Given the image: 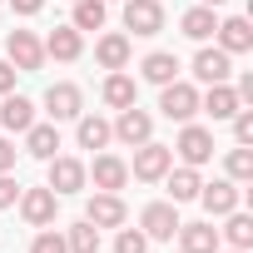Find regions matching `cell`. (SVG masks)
Listing matches in <instances>:
<instances>
[{
    "mask_svg": "<svg viewBox=\"0 0 253 253\" xmlns=\"http://www.w3.org/2000/svg\"><path fill=\"white\" fill-rule=\"evenodd\" d=\"M159 109H164V119L189 124V119L199 114V89L184 84V80H169V84H159Z\"/></svg>",
    "mask_w": 253,
    "mask_h": 253,
    "instance_id": "1",
    "label": "cell"
},
{
    "mask_svg": "<svg viewBox=\"0 0 253 253\" xmlns=\"http://www.w3.org/2000/svg\"><path fill=\"white\" fill-rule=\"evenodd\" d=\"M109 129H114V139H119V144L139 149L144 139H154V114H149V109H139V104H129V109H119V119L109 124Z\"/></svg>",
    "mask_w": 253,
    "mask_h": 253,
    "instance_id": "2",
    "label": "cell"
},
{
    "mask_svg": "<svg viewBox=\"0 0 253 253\" xmlns=\"http://www.w3.org/2000/svg\"><path fill=\"white\" fill-rule=\"evenodd\" d=\"M5 55H10V65H15L20 75H35V70L45 65V45L35 40V30H10V35H5Z\"/></svg>",
    "mask_w": 253,
    "mask_h": 253,
    "instance_id": "3",
    "label": "cell"
},
{
    "mask_svg": "<svg viewBox=\"0 0 253 253\" xmlns=\"http://www.w3.org/2000/svg\"><path fill=\"white\" fill-rule=\"evenodd\" d=\"M169 169H174V149H169V144H154V139H144V144L134 149V179H144V184H159Z\"/></svg>",
    "mask_w": 253,
    "mask_h": 253,
    "instance_id": "4",
    "label": "cell"
},
{
    "mask_svg": "<svg viewBox=\"0 0 253 253\" xmlns=\"http://www.w3.org/2000/svg\"><path fill=\"white\" fill-rule=\"evenodd\" d=\"M20 213H25V223L30 228H50L55 223V209H60V194L45 184V189H20Z\"/></svg>",
    "mask_w": 253,
    "mask_h": 253,
    "instance_id": "5",
    "label": "cell"
},
{
    "mask_svg": "<svg viewBox=\"0 0 253 253\" xmlns=\"http://www.w3.org/2000/svg\"><path fill=\"white\" fill-rule=\"evenodd\" d=\"M174 149H179V159H184L189 169H199V164H209V159H213V134L204 129V124H194V119H189L184 129H179V144H174Z\"/></svg>",
    "mask_w": 253,
    "mask_h": 253,
    "instance_id": "6",
    "label": "cell"
},
{
    "mask_svg": "<svg viewBox=\"0 0 253 253\" xmlns=\"http://www.w3.org/2000/svg\"><path fill=\"white\" fill-rule=\"evenodd\" d=\"M124 30L159 35L164 30V5H159V0H124Z\"/></svg>",
    "mask_w": 253,
    "mask_h": 253,
    "instance_id": "7",
    "label": "cell"
},
{
    "mask_svg": "<svg viewBox=\"0 0 253 253\" xmlns=\"http://www.w3.org/2000/svg\"><path fill=\"white\" fill-rule=\"evenodd\" d=\"M45 114L60 124V119H80L84 114V94H80V84H50L45 89Z\"/></svg>",
    "mask_w": 253,
    "mask_h": 253,
    "instance_id": "8",
    "label": "cell"
},
{
    "mask_svg": "<svg viewBox=\"0 0 253 253\" xmlns=\"http://www.w3.org/2000/svg\"><path fill=\"white\" fill-rule=\"evenodd\" d=\"M84 179H94V189H104V194H119L124 184H129V164H124L119 154H99L94 169H84Z\"/></svg>",
    "mask_w": 253,
    "mask_h": 253,
    "instance_id": "9",
    "label": "cell"
},
{
    "mask_svg": "<svg viewBox=\"0 0 253 253\" xmlns=\"http://www.w3.org/2000/svg\"><path fill=\"white\" fill-rule=\"evenodd\" d=\"M84 218H89L94 228H119L124 218H129V209H124V199H119V194H104V189H99V194L84 204Z\"/></svg>",
    "mask_w": 253,
    "mask_h": 253,
    "instance_id": "10",
    "label": "cell"
},
{
    "mask_svg": "<svg viewBox=\"0 0 253 253\" xmlns=\"http://www.w3.org/2000/svg\"><path fill=\"white\" fill-rule=\"evenodd\" d=\"M228 75H233V55L209 50V45L194 55V80H199V84H228Z\"/></svg>",
    "mask_w": 253,
    "mask_h": 253,
    "instance_id": "11",
    "label": "cell"
},
{
    "mask_svg": "<svg viewBox=\"0 0 253 253\" xmlns=\"http://www.w3.org/2000/svg\"><path fill=\"white\" fill-rule=\"evenodd\" d=\"M50 164V189L55 194H80L89 179H84V164L80 159H70V154H55V159H45Z\"/></svg>",
    "mask_w": 253,
    "mask_h": 253,
    "instance_id": "12",
    "label": "cell"
},
{
    "mask_svg": "<svg viewBox=\"0 0 253 253\" xmlns=\"http://www.w3.org/2000/svg\"><path fill=\"white\" fill-rule=\"evenodd\" d=\"M139 233L144 238H174L179 233V204H149L139 213Z\"/></svg>",
    "mask_w": 253,
    "mask_h": 253,
    "instance_id": "13",
    "label": "cell"
},
{
    "mask_svg": "<svg viewBox=\"0 0 253 253\" xmlns=\"http://www.w3.org/2000/svg\"><path fill=\"white\" fill-rule=\"evenodd\" d=\"M199 204H204L213 218H223V213H233V209H238V184H233V179H213V184H199Z\"/></svg>",
    "mask_w": 253,
    "mask_h": 253,
    "instance_id": "14",
    "label": "cell"
},
{
    "mask_svg": "<svg viewBox=\"0 0 253 253\" xmlns=\"http://www.w3.org/2000/svg\"><path fill=\"white\" fill-rule=\"evenodd\" d=\"M218 50L223 55H248L253 50V30H248V20L243 15H228V20H218Z\"/></svg>",
    "mask_w": 253,
    "mask_h": 253,
    "instance_id": "15",
    "label": "cell"
},
{
    "mask_svg": "<svg viewBox=\"0 0 253 253\" xmlns=\"http://www.w3.org/2000/svg\"><path fill=\"white\" fill-rule=\"evenodd\" d=\"M40 45H45V55H55V60H65V65L84 55V35H80L75 25H55V30H50Z\"/></svg>",
    "mask_w": 253,
    "mask_h": 253,
    "instance_id": "16",
    "label": "cell"
},
{
    "mask_svg": "<svg viewBox=\"0 0 253 253\" xmlns=\"http://www.w3.org/2000/svg\"><path fill=\"white\" fill-rule=\"evenodd\" d=\"M199 109L213 119H233V109H243V99L233 84H209V94H199Z\"/></svg>",
    "mask_w": 253,
    "mask_h": 253,
    "instance_id": "17",
    "label": "cell"
},
{
    "mask_svg": "<svg viewBox=\"0 0 253 253\" xmlns=\"http://www.w3.org/2000/svg\"><path fill=\"white\" fill-rule=\"evenodd\" d=\"M218 228L213 223H179V248L184 253H218Z\"/></svg>",
    "mask_w": 253,
    "mask_h": 253,
    "instance_id": "18",
    "label": "cell"
},
{
    "mask_svg": "<svg viewBox=\"0 0 253 253\" xmlns=\"http://www.w3.org/2000/svg\"><path fill=\"white\" fill-rule=\"evenodd\" d=\"M0 124H5L10 134H25L30 124H35V104H30L25 94H15V89H10V94H5V104H0Z\"/></svg>",
    "mask_w": 253,
    "mask_h": 253,
    "instance_id": "19",
    "label": "cell"
},
{
    "mask_svg": "<svg viewBox=\"0 0 253 253\" xmlns=\"http://www.w3.org/2000/svg\"><path fill=\"white\" fill-rule=\"evenodd\" d=\"M134 99H139V84H134V75L109 70V80H104V104H109V109H129Z\"/></svg>",
    "mask_w": 253,
    "mask_h": 253,
    "instance_id": "20",
    "label": "cell"
},
{
    "mask_svg": "<svg viewBox=\"0 0 253 253\" xmlns=\"http://www.w3.org/2000/svg\"><path fill=\"white\" fill-rule=\"evenodd\" d=\"M164 184H169V204H194L204 179H199V169H189V164H184V169H169V174H164Z\"/></svg>",
    "mask_w": 253,
    "mask_h": 253,
    "instance_id": "21",
    "label": "cell"
},
{
    "mask_svg": "<svg viewBox=\"0 0 253 253\" xmlns=\"http://www.w3.org/2000/svg\"><path fill=\"white\" fill-rule=\"evenodd\" d=\"M75 139H80V149H104L114 139V129H109V119H99V114H80Z\"/></svg>",
    "mask_w": 253,
    "mask_h": 253,
    "instance_id": "22",
    "label": "cell"
},
{
    "mask_svg": "<svg viewBox=\"0 0 253 253\" xmlns=\"http://www.w3.org/2000/svg\"><path fill=\"white\" fill-rule=\"evenodd\" d=\"M129 35H99V45H94V60L104 65V70H124L129 65Z\"/></svg>",
    "mask_w": 253,
    "mask_h": 253,
    "instance_id": "23",
    "label": "cell"
},
{
    "mask_svg": "<svg viewBox=\"0 0 253 253\" xmlns=\"http://www.w3.org/2000/svg\"><path fill=\"white\" fill-rule=\"evenodd\" d=\"M179 30H184L189 40H209V35L218 30V15H213V5H194V10H184V15H179Z\"/></svg>",
    "mask_w": 253,
    "mask_h": 253,
    "instance_id": "24",
    "label": "cell"
},
{
    "mask_svg": "<svg viewBox=\"0 0 253 253\" xmlns=\"http://www.w3.org/2000/svg\"><path fill=\"white\" fill-rule=\"evenodd\" d=\"M139 75H144L149 84H169V80H179V55H169V50H154V55H144Z\"/></svg>",
    "mask_w": 253,
    "mask_h": 253,
    "instance_id": "25",
    "label": "cell"
},
{
    "mask_svg": "<svg viewBox=\"0 0 253 253\" xmlns=\"http://www.w3.org/2000/svg\"><path fill=\"white\" fill-rule=\"evenodd\" d=\"M55 149H60V129H55V124H30V129H25V154L55 159Z\"/></svg>",
    "mask_w": 253,
    "mask_h": 253,
    "instance_id": "26",
    "label": "cell"
},
{
    "mask_svg": "<svg viewBox=\"0 0 253 253\" xmlns=\"http://www.w3.org/2000/svg\"><path fill=\"white\" fill-rule=\"evenodd\" d=\"M104 15H109L104 0H75V30L80 35L84 30H104Z\"/></svg>",
    "mask_w": 253,
    "mask_h": 253,
    "instance_id": "27",
    "label": "cell"
},
{
    "mask_svg": "<svg viewBox=\"0 0 253 253\" xmlns=\"http://www.w3.org/2000/svg\"><path fill=\"white\" fill-rule=\"evenodd\" d=\"M223 218H228V228H218V238H228L233 248H243V253H248V243H253V218H248V213H238V209H233V213H223Z\"/></svg>",
    "mask_w": 253,
    "mask_h": 253,
    "instance_id": "28",
    "label": "cell"
},
{
    "mask_svg": "<svg viewBox=\"0 0 253 253\" xmlns=\"http://www.w3.org/2000/svg\"><path fill=\"white\" fill-rule=\"evenodd\" d=\"M65 248H70V253H99V228H94L89 218H80V223L70 228V238H65Z\"/></svg>",
    "mask_w": 253,
    "mask_h": 253,
    "instance_id": "29",
    "label": "cell"
},
{
    "mask_svg": "<svg viewBox=\"0 0 253 253\" xmlns=\"http://www.w3.org/2000/svg\"><path fill=\"white\" fill-rule=\"evenodd\" d=\"M228 179H233V184H248V179H253V149H248V144H238V149L228 154Z\"/></svg>",
    "mask_w": 253,
    "mask_h": 253,
    "instance_id": "30",
    "label": "cell"
},
{
    "mask_svg": "<svg viewBox=\"0 0 253 253\" xmlns=\"http://www.w3.org/2000/svg\"><path fill=\"white\" fill-rule=\"evenodd\" d=\"M114 253H149V238L139 228H124L119 223V238H114Z\"/></svg>",
    "mask_w": 253,
    "mask_h": 253,
    "instance_id": "31",
    "label": "cell"
},
{
    "mask_svg": "<svg viewBox=\"0 0 253 253\" xmlns=\"http://www.w3.org/2000/svg\"><path fill=\"white\" fill-rule=\"evenodd\" d=\"M30 253H70V248H65V233H55V228H45V233H35V243H30Z\"/></svg>",
    "mask_w": 253,
    "mask_h": 253,
    "instance_id": "32",
    "label": "cell"
},
{
    "mask_svg": "<svg viewBox=\"0 0 253 253\" xmlns=\"http://www.w3.org/2000/svg\"><path fill=\"white\" fill-rule=\"evenodd\" d=\"M233 139L253 144V109H233Z\"/></svg>",
    "mask_w": 253,
    "mask_h": 253,
    "instance_id": "33",
    "label": "cell"
},
{
    "mask_svg": "<svg viewBox=\"0 0 253 253\" xmlns=\"http://www.w3.org/2000/svg\"><path fill=\"white\" fill-rule=\"evenodd\" d=\"M15 199H20V184L10 174H0V209H15Z\"/></svg>",
    "mask_w": 253,
    "mask_h": 253,
    "instance_id": "34",
    "label": "cell"
},
{
    "mask_svg": "<svg viewBox=\"0 0 253 253\" xmlns=\"http://www.w3.org/2000/svg\"><path fill=\"white\" fill-rule=\"evenodd\" d=\"M10 89H15V65L0 60V94H10Z\"/></svg>",
    "mask_w": 253,
    "mask_h": 253,
    "instance_id": "35",
    "label": "cell"
},
{
    "mask_svg": "<svg viewBox=\"0 0 253 253\" xmlns=\"http://www.w3.org/2000/svg\"><path fill=\"white\" fill-rule=\"evenodd\" d=\"M10 169H15V144L0 139V174H10Z\"/></svg>",
    "mask_w": 253,
    "mask_h": 253,
    "instance_id": "36",
    "label": "cell"
},
{
    "mask_svg": "<svg viewBox=\"0 0 253 253\" xmlns=\"http://www.w3.org/2000/svg\"><path fill=\"white\" fill-rule=\"evenodd\" d=\"M10 5H15V15H40L45 0H10Z\"/></svg>",
    "mask_w": 253,
    "mask_h": 253,
    "instance_id": "37",
    "label": "cell"
},
{
    "mask_svg": "<svg viewBox=\"0 0 253 253\" xmlns=\"http://www.w3.org/2000/svg\"><path fill=\"white\" fill-rule=\"evenodd\" d=\"M199 5H223V0H199Z\"/></svg>",
    "mask_w": 253,
    "mask_h": 253,
    "instance_id": "38",
    "label": "cell"
},
{
    "mask_svg": "<svg viewBox=\"0 0 253 253\" xmlns=\"http://www.w3.org/2000/svg\"><path fill=\"white\" fill-rule=\"evenodd\" d=\"M228 253H243V248H228Z\"/></svg>",
    "mask_w": 253,
    "mask_h": 253,
    "instance_id": "39",
    "label": "cell"
},
{
    "mask_svg": "<svg viewBox=\"0 0 253 253\" xmlns=\"http://www.w3.org/2000/svg\"><path fill=\"white\" fill-rule=\"evenodd\" d=\"M104 5H109V0H104Z\"/></svg>",
    "mask_w": 253,
    "mask_h": 253,
    "instance_id": "40",
    "label": "cell"
}]
</instances>
